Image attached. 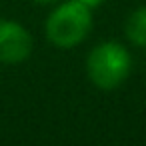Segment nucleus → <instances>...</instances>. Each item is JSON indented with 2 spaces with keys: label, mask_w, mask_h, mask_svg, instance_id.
<instances>
[{
  "label": "nucleus",
  "mask_w": 146,
  "mask_h": 146,
  "mask_svg": "<svg viewBox=\"0 0 146 146\" xmlns=\"http://www.w3.org/2000/svg\"><path fill=\"white\" fill-rule=\"evenodd\" d=\"M124 34L132 46L146 48V6H138L126 16Z\"/></svg>",
  "instance_id": "20e7f679"
},
{
  "label": "nucleus",
  "mask_w": 146,
  "mask_h": 146,
  "mask_svg": "<svg viewBox=\"0 0 146 146\" xmlns=\"http://www.w3.org/2000/svg\"><path fill=\"white\" fill-rule=\"evenodd\" d=\"M32 50L34 38L24 24L0 18V64H20L30 58Z\"/></svg>",
  "instance_id": "7ed1b4c3"
},
{
  "label": "nucleus",
  "mask_w": 146,
  "mask_h": 146,
  "mask_svg": "<svg viewBox=\"0 0 146 146\" xmlns=\"http://www.w3.org/2000/svg\"><path fill=\"white\" fill-rule=\"evenodd\" d=\"M92 12L78 0H58L44 22L46 40L60 50L76 48L92 32Z\"/></svg>",
  "instance_id": "f257e3e1"
},
{
  "label": "nucleus",
  "mask_w": 146,
  "mask_h": 146,
  "mask_svg": "<svg viewBox=\"0 0 146 146\" xmlns=\"http://www.w3.org/2000/svg\"><path fill=\"white\" fill-rule=\"evenodd\" d=\"M80 4H84V6H88L90 10H96V8H100L106 0H78Z\"/></svg>",
  "instance_id": "39448f33"
},
{
  "label": "nucleus",
  "mask_w": 146,
  "mask_h": 146,
  "mask_svg": "<svg viewBox=\"0 0 146 146\" xmlns=\"http://www.w3.org/2000/svg\"><path fill=\"white\" fill-rule=\"evenodd\" d=\"M130 72L132 54L124 44L116 40H104L88 52L86 74L90 82L100 90H116L128 80Z\"/></svg>",
  "instance_id": "f03ea898"
},
{
  "label": "nucleus",
  "mask_w": 146,
  "mask_h": 146,
  "mask_svg": "<svg viewBox=\"0 0 146 146\" xmlns=\"http://www.w3.org/2000/svg\"><path fill=\"white\" fill-rule=\"evenodd\" d=\"M32 2H36V4H56L58 0H32Z\"/></svg>",
  "instance_id": "423d86ee"
}]
</instances>
